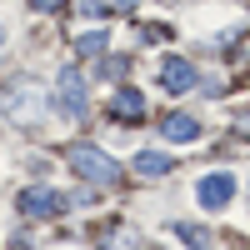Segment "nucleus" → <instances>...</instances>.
I'll list each match as a JSON object with an SVG mask.
<instances>
[{
    "label": "nucleus",
    "mask_w": 250,
    "mask_h": 250,
    "mask_svg": "<svg viewBox=\"0 0 250 250\" xmlns=\"http://www.w3.org/2000/svg\"><path fill=\"white\" fill-rule=\"evenodd\" d=\"M70 170H80L85 180H95V185H110L115 175H120V165L105 155V150H95V145H70Z\"/></svg>",
    "instance_id": "nucleus-1"
},
{
    "label": "nucleus",
    "mask_w": 250,
    "mask_h": 250,
    "mask_svg": "<svg viewBox=\"0 0 250 250\" xmlns=\"http://www.w3.org/2000/svg\"><path fill=\"white\" fill-rule=\"evenodd\" d=\"M55 100H60V115H70L75 125L90 115V105H85V80H80L75 70H60V90H55Z\"/></svg>",
    "instance_id": "nucleus-2"
},
{
    "label": "nucleus",
    "mask_w": 250,
    "mask_h": 250,
    "mask_svg": "<svg viewBox=\"0 0 250 250\" xmlns=\"http://www.w3.org/2000/svg\"><path fill=\"white\" fill-rule=\"evenodd\" d=\"M195 200H200V210H220V205H230V200H235V175H230V170L205 175V180L195 185Z\"/></svg>",
    "instance_id": "nucleus-3"
},
{
    "label": "nucleus",
    "mask_w": 250,
    "mask_h": 250,
    "mask_svg": "<svg viewBox=\"0 0 250 250\" xmlns=\"http://www.w3.org/2000/svg\"><path fill=\"white\" fill-rule=\"evenodd\" d=\"M160 85L170 90V95H185V90L195 85V65H190L185 55H170V60L160 65Z\"/></svg>",
    "instance_id": "nucleus-4"
},
{
    "label": "nucleus",
    "mask_w": 250,
    "mask_h": 250,
    "mask_svg": "<svg viewBox=\"0 0 250 250\" xmlns=\"http://www.w3.org/2000/svg\"><path fill=\"white\" fill-rule=\"evenodd\" d=\"M5 110H10L15 125H35V120H40V95H35V90H30V95L10 90V95H5Z\"/></svg>",
    "instance_id": "nucleus-5"
},
{
    "label": "nucleus",
    "mask_w": 250,
    "mask_h": 250,
    "mask_svg": "<svg viewBox=\"0 0 250 250\" xmlns=\"http://www.w3.org/2000/svg\"><path fill=\"white\" fill-rule=\"evenodd\" d=\"M60 205H65V200H60L55 190H25V195H20V210H25V215H60Z\"/></svg>",
    "instance_id": "nucleus-6"
},
{
    "label": "nucleus",
    "mask_w": 250,
    "mask_h": 250,
    "mask_svg": "<svg viewBox=\"0 0 250 250\" xmlns=\"http://www.w3.org/2000/svg\"><path fill=\"white\" fill-rule=\"evenodd\" d=\"M160 130H165V140H195L200 135V120L195 115H165Z\"/></svg>",
    "instance_id": "nucleus-7"
},
{
    "label": "nucleus",
    "mask_w": 250,
    "mask_h": 250,
    "mask_svg": "<svg viewBox=\"0 0 250 250\" xmlns=\"http://www.w3.org/2000/svg\"><path fill=\"white\" fill-rule=\"evenodd\" d=\"M140 110H145V95H140V90H115V95H110V115L135 120Z\"/></svg>",
    "instance_id": "nucleus-8"
},
{
    "label": "nucleus",
    "mask_w": 250,
    "mask_h": 250,
    "mask_svg": "<svg viewBox=\"0 0 250 250\" xmlns=\"http://www.w3.org/2000/svg\"><path fill=\"white\" fill-rule=\"evenodd\" d=\"M135 170H140L145 180H150V175H165V170H170V160H165L160 150H145V155L135 160Z\"/></svg>",
    "instance_id": "nucleus-9"
},
{
    "label": "nucleus",
    "mask_w": 250,
    "mask_h": 250,
    "mask_svg": "<svg viewBox=\"0 0 250 250\" xmlns=\"http://www.w3.org/2000/svg\"><path fill=\"white\" fill-rule=\"evenodd\" d=\"M105 45H110V35H80V40H75V50H80V55H100Z\"/></svg>",
    "instance_id": "nucleus-10"
},
{
    "label": "nucleus",
    "mask_w": 250,
    "mask_h": 250,
    "mask_svg": "<svg viewBox=\"0 0 250 250\" xmlns=\"http://www.w3.org/2000/svg\"><path fill=\"white\" fill-rule=\"evenodd\" d=\"M60 0H30V10H55Z\"/></svg>",
    "instance_id": "nucleus-11"
},
{
    "label": "nucleus",
    "mask_w": 250,
    "mask_h": 250,
    "mask_svg": "<svg viewBox=\"0 0 250 250\" xmlns=\"http://www.w3.org/2000/svg\"><path fill=\"white\" fill-rule=\"evenodd\" d=\"M105 5H115V10H130V5H135V0H105Z\"/></svg>",
    "instance_id": "nucleus-12"
},
{
    "label": "nucleus",
    "mask_w": 250,
    "mask_h": 250,
    "mask_svg": "<svg viewBox=\"0 0 250 250\" xmlns=\"http://www.w3.org/2000/svg\"><path fill=\"white\" fill-rule=\"evenodd\" d=\"M0 45H5V25H0Z\"/></svg>",
    "instance_id": "nucleus-13"
}]
</instances>
